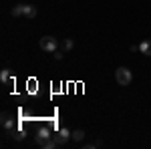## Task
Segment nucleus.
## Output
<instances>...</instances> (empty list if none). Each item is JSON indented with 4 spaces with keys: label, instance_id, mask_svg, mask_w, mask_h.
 Instances as JSON below:
<instances>
[{
    "label": "nucleus",
    "instance_id": "nucleus-1",
    "mask_svg": "<svg viewBox=\"0 0 151 149\" xmlns=\"http://www.w3.org/2000/svg\"><path fill=\"white\" fill-rule=\"evenodd\" d=\"M38 46L45 50V53H55V50H58V38H55V36H42L40 40H38Z\"/></svg>",
    "mask_w": 151,
    "mask_h": 149
},
{
    "label": "nucleus",
    "instance_id": "nucleus-2",
    "mask_svg": "<svg viewBox=\"0 0 151 149\" xmlns=\"http://www.w3.org/2000/svg\"><path fill=\"white\" fill-rule=\"evenodd\" d=\"M115 79L121 87H127L129 83L133 81V75H131V71H129L127 67H119V69L115 71Z\"/></svg>",
    "mask_w": 151,
    "mask_h": 149
},
{
    "label": "nucleus",
    "instance_id": "nucleus-3",
    "mask_svg": "<svg viewBox=\"0 0 151 149\" xmlns=\"http://www.w3.org/2000/svg\"><path fill=\"white\" fill-rule=\"evenodd\" d=\"M70 135H73V133H70V131L67 129V127H60V129H58L57 133L52 135V139L57 141V145L60 147V145H65V143H67V141L70 139Z\"/></svg>",
    "mask_w": 151,
    "mask_h": 149
},
{
    "label": "nucleus",
    "instance_id": "nucleus-4",
    "mask_svg": "<svg viewBox=\"0 0 151 149\" xmlns=\"http://www.w3.org/2000/svg\"><path fill=\"white\" fill-rule=\"evenodd\" d=\"M47 139H52L50 129H48V127H40V129H38V133H36V145H38L40 141H47Z\"/></svg>",
    "mask_w": 151,
    "mask_h": 149
},
{
    "label": "nucleus",
    "instance_id": "nucleus-5",
    "mask_svg": "<svg viewBox=\"0 0 151 149\" xmlns=\"http://www.w3.org/2000/svg\"><path fill=\"white\" fill-rule=\"evenodd\" d=\"M36 6H32V4H24L22 6V16H26V18H35L36 16Z\"/></svg>",
    "mask_w": 151,
    "mask_h": 149
},
{
    "label": "nucleus",
    "instance_id": "nucleus-6",
    "mask_svg": "<svg viewBox=\"0 0 151 149\" xmlns=\"http://www.w3.org/2000/svg\"><path fill=\"white\" fill-rule=\"evenodd\" d=\"M0 83H2V85H10V83H12L10 69H2V71H0Z\"/></svg>",
    "mask_w": 151,
    "mask_h": 149
},
{
    "label": "nucleus",
    "instance_id": "nucleus-7",
    "mask_svg": "<svg viewBox=\"0 0 151 149\" xmlns=\"http://www.w3.org/2000/svg\"><path fill=\"white\" fill-rule=\"evenodd\" d=\"M2 127H4V129H6V131L10 133L12 129H14V119H10L8 115L4 113V115H2Z\"/></svg>",
    "mask_w": 151,
    "mask_h": 149
},
{
    "label": "nucleus",
    "instance_id": "nucleus-8",
    "mask_svg": "<svg viewBox=\"0 0 151 149\" xmlns=\"http://www.w3.org/2000/svg\"><path fill=\"white\" fill-rule=\"evenodd\" d=\"M139 50H141V55L151 57V40H143V42L139 45Z\"/></svg>",
    "mask_w": 151,
    "mask_h": 149
},
{
    "label": "nucleus",
    "instance_id": "nucleus-9",
    "mask_svg": "<svg viewBox=\"0 0 151 149\" xmlns=\"http://www.w3.org/2000/svg\"><path fill=\"white\" fill-rule=\"evenodd\" d=\"M10 135L16 139V141H22V139H24V129H12Z\"/></svg>",
    "mask_w": 151,
    "mask_h": 149
},
{
    "label": "nucleus",
    "instance_id": "nucleus-10",
    "mask_svg": "<svg viewBox=\"0 0 151 149\" xmlns=\"http://www.w3.org/2000/svg\"><path fill=\"white\" fill-rule=\"evenodd\" d=\"M70 139H75V141H83V139H85V131H83V129H77V131H73Z\"/></svg>",
    "mask_w": 151,
    "mask_h": 149
},
{
    "label": "nucleus",
    "instance_id": "nucleus-11",
    "mask_svg": "<svg viewBox=\"0 0 151 149\" xmlns=\"http://www.w3.org/2000/svg\"><path fill=\"white\" fill-rule=\"evenodd\" d=\"M22 6H24V4H16V6H12L10 14H12V16H22Z\"/></svg>",
    "mask_w": 151,
    "mask_h": 149
},
{
    "label": "nucleus",
    "instance_id": "nucleus-12",
    "mask_svg": "<svg viewBox=\"0 0 151 149\" xmlns=\"http://www.w3.org/2000/svg\"><path fill=\"white\" fill-rule=\"evenodd\" d=\"M73 45H75V42H73V38H65V40H63V48H65V50H70Z\"/></svg>",
    "mask_w": 151,
    "mask_h": 149
},
{
    "label": "nucleus",
    "instance_id": "nucleus-13",
    "mask_svg": "<svg viewBox=\"0 0 151 149\" xmlns=\"http://www.w3.org/2000/svg\"><path fill=\"white\" fill-rule=\"evenodd\" d=\"M52 55H55V58H57V60H60V58L65 57V55H63V53H60V50H55V53H52Z\"/></svg>",
    "mask_w": 151,
    "mask_h": 149
}]
</instances>
